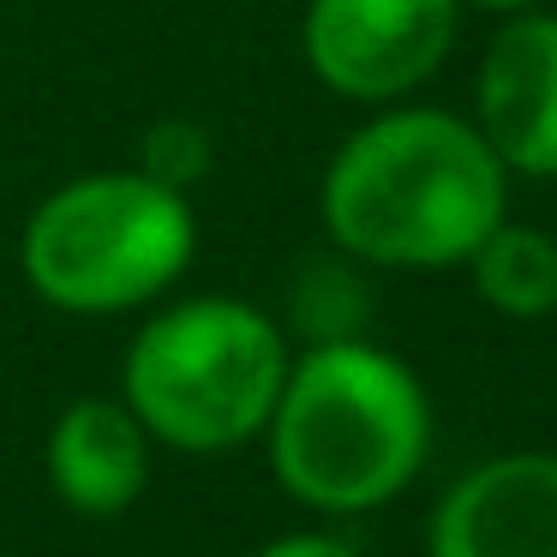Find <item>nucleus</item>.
Masks as SVG:
<instances>
[{
  "mask_svg": "<svg viewBox=\"0 0 557 557\" xmlns=\"http://www.w3.org/2000/svg\"><path fill=\"white\" fill-rule=\"evenodd\" d=\"M509 210V169L473 114L384 109L342 138L318 181V216L348 258L377 270H456Z\"/></svg>",
  "mask_w": 557,
  "mask_h": 557,
  "instance_id": "nucleus-1",
  "label": "nucleus"
},
{
  "mask_svg": "<svg viewBox=\"0 0 557 557\" xmlns=\"http://www.w3.org/2000/svg\"><path fill=\"white\" fill-rule=\"evenodd\" d=\"M270 473L318 516H360L408 492L432 449V401L413 366L354 336H324L288 366L264 425Z\"/></svg>",
  "mask_w": 557,
  "mask_h": 557,
  "instance_id": "nucleus-2",
  "label": "nucleus"
},
{
  "mask_svg": "<svg viewBox=\"0 0 557 557\" xmlns=\"http://www.w3.org/2000/svg\"><path fill=\"white\" fill-rule=\"evenodd\" d=\"M288 366V336L270 312L234 294H193L133 336L121 401L157 444L216 456L264 437Z\"/></svg>",
  "mask_w": 557,
  "mask_h": 557,
  "instance_id": "nucleus-3",
  "label": "nucleus"
},
{
  "mask_svg": "<svg viewBox=\"0 0 557 557\" xmlns=\"http://www.w3.org/2000/svg\"><path fill=\"white\" fill-rule=\"evenodd\" d=\"M198 252L186 193L145 169L78 174L30 210L18 264L37 300L73 318H114L169 294Z\"/></svg>",
  "mask_w": 557,
  "mask_h": 557,
  "instance_id": "nucleus-4",
  "label": "nucleus"
},
{
  "mask_svg": "<svg viewBox=\"0 0 557 557\" xmlns=\"http://www.w3.org/2000/svg\"><path fill=\"white\" fill-rule=\"evenodd\" d=\"M461 0H312L300 25L306 66L348 102H396L456 49Z\"/></svg>",
  "mask_w": 557,
  "mask_h": 557,
  "instance_id": "nucleus-5",
  "label": "nucleus"
},
{
  "mask_svg": "<svg viewBox=\"0 0 557 557\" xmlns=\"http://www.w3.org/2000/svg\"><path fill=\"white\" fill-rule=\"evenodd\" d=\"M473 126L521 181H557V18L521 7L485 42Z\"/></svg>",
  "mask_w": 557,
  "mask_h": 557,
  "instance_id": "nucleus-6",
  "label": "nucleus"
},
{
  "mask_svg": "<svg viewBox=\"0 0 557 557\" xmlns=\"http://www.w3.org/2000/svg\"><path fill=\"white\" fill-rule=\"evenodd\" d=\"M432 557H557V456L509 449L468 468L432 516Z\"/></svg>",
  "mask_w": 557,
  "mask_h": 557,
  "instance_id": "nucleus-7",
  "label": "nucleus"
},
{
  "mask_svg": "<svg viewBox=\"0 0 557 557\" xmlns=\"http://www.w3.org/2000/svg\"><path fill=\"white\" fill-rule=\"evenodd\" d=\"M150 444L157 437L126 401L78 396L49 432V480L78 516H121L150 480Z\"/></svg>",
  "mask_w": 557,
  "mask_h": 557,
  "instance_id": "nucleus-8",
  "label": "nucleus"
},
{
  "mask_svg": "<svg viewBox=\"0 0 557 557\" xmlns=\"http://www.w3.org/2000/svg\"><path fill=\"white\" fill-rule=\"evenodd\" d=\"M473 288L492 312L504 318H552L557 312V240L545 228H521V222H497L468 258Z\"/></svg>",
  "mask_w": 557,
  "mask_h": 557,
  "instance_id": "nucleus-9",
  "label": "nucleus"
},
{
  "mask_svg": "<svg viewBox=\"0 0 557 557\" xmlns=\"http://www.w3.org/2000/svg\"><path fill=\"white\" fill-rule=\"evenodd\" d=\"M210 162H216V150H210V133L198 121H186V114H169V121H157L145 133V145H138V169L150 174V181L174 186V193H186V186H198L210 174Z\"/></svg>",
  "mask_w": 557,
  "mask_h": 557,
  "instance_id": "nucleus-10",
  "label": "nucleus"
},
{
  "mask_svg": "<svg viewBox=\"0 0 557 557\" xmlns=\"http://www.w3.org/2000/svg\"><path fill=\"white\" fill-rule=\"evenodd\" d=\"M258 557H354V545H342L336 533H282Z\"/></svg>",
  "mask_w": 557,
  "mask_h": 557,
  "instance_id": "nucleus-11",
  "label": "nucleus"
},
{
  "mask_svg": "<svg viewBox=\"0 0 557 557\" xmlns=\"http://www.w3.org/2000/svg\"><path fill=\"white\" fill-rule=\"evenodd\" d=\"M468 7V0H461ZM473 7H492V13H521V7H540V0H473Z\"/></svg>",
  "mask_w": 557,
  "mask_h": 557,
  "instance_id": "nucleus-12",
  "label": "nucleus"
}]
</instances>
